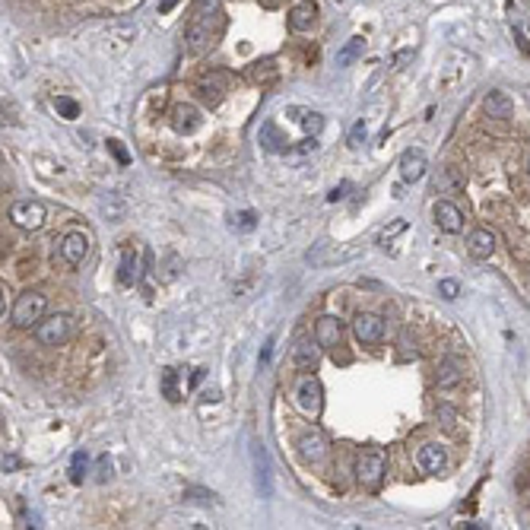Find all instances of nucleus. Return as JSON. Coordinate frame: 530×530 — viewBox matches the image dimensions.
I'll list each match as a JSON object with an SVG mask.
<instances>
[{"label": "nucleus", "mask_w": 530, "mask_h": 530, "mask_svg": "<svg viewBox=\"0 0 530 530\" xmlns=\"http://www.w3.org/2000/svg\"><path fill=\"white\" fill-rule=\"evenodd\" d=\"M219 32H223V7H219V0H197L185 32L187 54H204L216 42Z\"/></svg>", "instance_id": "obj_1"}, {"label": "nucleus", "mask_w": 530, "mask_h": 530, "mask_svg": "<svg viewBox=\"0 0 530 530\" xmlns=\"http://www.w3.org/2000/svg\"><path fill=\"white\" fill-rule=\"evenodd\" d=\"M384 473H388V460L381 451H365L356 460V479L365 492H378L384 483Z\"/></svg>", "instance_id": "obj_2"}, {"label": "nucleus", "mask_w": 530, "mask_h": 530, "mask_svg": "<svg viewBox=\"0 0 530 530\" xmlns=\"http://www.w3.org/2000/svg\"><path fill=\"white\" fill-rule=\"evenodd\" d=\"M73 333V321L70 314H51V318H42L35 324V337L42 346H64Z\"/></svg>", "instance_id": "obj_3"}, {"label": "nucleus", "mask_w": 530, "mask_h": 530, "mask_svg": "<svg viewBox=\"0 0 530 530\" xmlns=\"http://www.w3.org/2000/svg\"><path fill=\"white\" fill-rule=\"evenodd\" d=\"M45 219H48V210L42 200H16V204L10 207V223H13L16 229L39 232L42 226H45Z\"/></svg>", "instance_id": "obj_4"}, {"label": "nucleus", "mask_w": 530, "mask_h": 530, "mask_svg": "<svg viewBox=\"0 0 530 530\" xmlns=\"http://www.w3.org/2000/svg\"><path fill=\"white\" fill-rule=\"evenodd\" d=\"M45 308H48V299L42 292H23L20 299H16L10 318H13L16 327H32L45 318Z\"/></svg>", "instance_id": "obj_5"}, {"label": "nucleus", "mask_w": 530, "mask_h": 530, "mask_svg": "<svg viewBox=\"0 0 530 530\" xmlns=\"http://www.w3.org/2000/svg\"><path fill=\"white\" fill-rule=\"evenodd\" d=\"M295 407L305 416H318L324 409V388H321V381L314 375L299 378V384H295Z\"/></svg>", "instance_id": "obj_6"}, {"label": "nucleus", "mask_w": 530, "mask_h": 530, "mask_svg": "<svg viewBox=\"0 0 530 530\" xmlns=\"http://www.w3.org/2000/svg\"><path fill=\"white\" fill-rule=\"evenodd\" d=\"M299 454L305 464H324L327 454H331V448H327V438L324 432H318V429H308V432L299 435Z\"/></svg>", "instance_id": "obj_7"}, {"label": "nucleus", "mask_w": 530, "mask_h": 530, "mask_svg": "<svg viewBox=\"0 0 530 530\" xmlns=\"http://www.w3.org/2000/svg\"><path fill=\"white\" fill-rule=\"evenodd\" d=\"M90 254V235L86 232H67L61 238V257H64L67 267H80Z\"/></svg>", "instance_id": "obj_8"}, {"label": "nucleus", "mask_w": 530, "mask_h": 530, "mask_svg": "<svg viewBox=\"0 0 530 530\" xmlns=\"http://www.w3.org/2000/svg\"><path fill=\"white\" fill-rule=\"evenodd\" d=\"M352 333L359 343H381L384 340V321L371 312H362L352 318Z\"/></svg>", "instance_id": "obj_9"}, {"label": "nucleus", "mask_w": 530, "mask_h": 530, "mask_svg": "<svg viewBox=\"0 0 530 530\" xmlns=\"http://www.w3.org/2000/svg\"><path fill=\"white\" fill-rule=\"evenodd\" d=\"M168 121H172V130L181 137H191L194 130H200V124H204V118H200V111L194 109V105L187 102H178L172 109V115H168Z\"/></svg>", "instance_id": "obj_10"}, {"label": "nucleus", "mask_w": 530, "mask_h": 530, "mask_svg": "<svg viewBox=\"0 0 530 530\" xmlns=\"http://www.w3.org/2000/svg\"><path fill=\"white\" fill-rule=\"evenodd\" d=\"M426 168H429V159L422 149H403L400 159H397V172H400V178L409 181V185L419 181L422 175H426Z\"/></svg>", "instance_id": "obj_11"}, {"label": "nucleus", "mask_w": 530, "mask_h": 530, "mask_svg": "<svg viewBox=\"0 0 530 530\" xmlns=\"http://www.w3.org/2000/svg\"><path fill=\"white\" fill-rule=\"evenodd\" d=\"M416 464H419L422 473L438 476V473H445V467H448V451L441 445H435V441H429V445H422L419 451H416Z\"/></svg>", "instance_id": "obj_12"}, {"label": "nucleus", "mask_w": 530, "mask_h": 530, "mask_svg": "<svg viewBox=\"0 0 530 530\" xmlns=\"http://www.w3.org/2000/svg\"><path fill=\"white\" fill-rule=\"evenodd\" d=\"M435 223H438L441 232L457 235V232L464 229V213H460L451 200H438V204H435Z\"/></svg>", "instance_id": "obj_13"}, {"label": "nucleus", "mask_w": 530, "mask_h": 530, "mask_svg": "<svg viewBox=\"0 0 530 530\" xmlns=\"http://www.w3.org/2000/svg\"><path fill=\"white\" fill-rule=\"evenodd\" d=\"M340 337H343V324H340L333 314H324V318L314 324V340L321 343V350H337Z\"/></svg>", "instance_id": "obj_14"}, {"label": "nucleus", "mask_w": 530, "mask_h": 530, "mask_svg": "<svg viewBox=\"0 0 530 530\" xmlns=\"http://www.w3.org/2000/svg\"><path fill=\"white\" fill-rule=\"evenodd\" d=\"M318 4L314 0H302V4H295L292 10H289V29L292 32H308V29L318 23Z\"/></svg>", "instance_id": "obj_15"}, {"label": "nucleus", "mask_w": 530, "mask_h": 530, "mask_svg": "<svg viewBox=\"0 0 530 530\" xmlns=\"http://www.w3.org/2000/svg\"><path fill=\"white\" fill-rule=\"evenodd\" d=\"M483 111L489 118H495V121H508V118L514 115V102H511L508 92L492 90V92H486V99H483Z\"/></svg>", "instance_id": "obj_16"}, {"label": "nucleus", "mask_w": 530, "mask_h": 530, "mask_svg": "<svg viewBox=\"0 0 530 530\" xmlns=\"http://www.w3.org/2000/svg\"><path fill=\"white\" fill-rule=\"evenodd\" d=\"M467 248H470V254L476 261H489L495 254V235L489 229H473L470 238H467Z\"/></svg>", "instance_id": "obj_17"}, {"label": "nucleus", "mask_w": 530, "mask_h": 530, "mask_svg": "<svg viewBox=\"0 0 530 530\" xmlns=\"http://www.w3.org/2000/svg\"><path fill=\"white\" fill-rule=\"evenodd\" d=\"M286 118H292V121L299 124L302 130H305V137H318V134H321V128H324V118H321L318 111H312V109H299V105L286 109Z\"/></svg>", "instance_id": "obj_18"}, {"label": "nucleus", "mask_w": 530, "mask_h": 530, "mask_svg": "<svg viewBox=\"0 0 530 530\" xmlns=\"http://www.w3.org/2000/svg\"><path fill=\"white\" fill-rule=\"evenodd\" d=\"M464 381V362L457 356H445L438 362V388H457Z\"/></svg>", "instance_id": "obj_19"}, {"label": "nucleus", "mask_w": 530, "mask_h": 530, "mask_svg": "<svg viewBox=\"0 0 530 530\" xmlns=\"http://www.w3.org/2000/svg\"><path fill=\"white\" fill-rule=\"evenodd\" d=\"M254 476H257V492H261L264 498L273 495V479H270V464H267V451H264V445H254Z\"/></svg>", "instance_id": "obj_20"}, {"label": "nucleus", "mask_w": 530, "mask_h": 530, "mask_svg": "<svg viewBox=\"0 0 530 530\" xmlns=\"http://www.w3.org/2000/svg\"><path fill=\"white\" fill-rule=\"evenodd\" d=\"M321 362V343L318 340H299V346H295V365H299L302 371H314Z\"/></svg>", "instance_id": "obj_21"}, {"label": "nucleus", "mask_w": 530, "mask_h": 530, "mask_svg": "<svg viewBox=\"0 0 530 530\" xmlns=\"http://www.w3.org/2000/svg\"><path fill=\"white\" fill-rule=\"evenodd\" d=\"M118 283L121 286H134L137 283V251L130 245L121 248V264H118Z\"/></svg>", "instance_id": "obj_22"}, {"label": "nucleus", "mask_w": 530, "mask_h": 530, "mask_svg": "<svg viewBox=\"0 0 530 530\" xmlns=\"http://www.w3.org/2000/svg\"><path fill=\"white\" fill-rule=\"evenodd\" d=\"M432 187L435 194H457L464 187V175H457V168H438Z\"/></svg>", "instance_id": "obj_23"}, {"label": "nucleus", "mask_w": 530, "mask_h": 530, "mask_svg": "<svg viewBox=\"0 0 530 530\" xmlns=\"http://www.w3.org/2000/svg\"><path fill=\"white\" fill-rule=\"evenodd\" d=\"M362 51H365V39L362 35H352V39L337 51V67H350L356 58H362Z\"/></svg>", "instance_id": "obj_24"}, {"label": "nucleus", "mask_w": 530, "mask_h": 530, "mask_svg": "<svg viewBox=\"0 0 530 530\" xmlns=\"http://www.w3.org/2000/svg\"><path fill=\"white\" fill-rule=\"evenodd\" d=\"M178 378H181V371H178V369H166V371H162V378H159V384H162V397H166L168 403H178V400H181Z\"/></svg>", "instance_id": "obj_25"}, {"label": "nucleus", "mask_w": 530, "mask_h": 530, "mask_svg": "<svg viewBox=\"0 0 530 530\" xmlns=\"http://www.w3.org/2000/svg\"><path fill=\"white\" fill-rule=\"evenodd\" d=\"M261 143L270 149V153H280V149H286V147H289V140L280 134V130H276V124H273V121H267V124L261 128Z\"/></svg>", "instance_id": "obj_26"}, {"label": "nucleus", "mask_w": 530, "mask_h": 530, "mask_svg": "<svg viewBox=\"0 0 530 530\" xmlns=\"http://www.w3.org/2000/svg\"><path fill=\"white\" fill-rule=\"evenodd\" d=\"M86 473H90V457H86V451H77L70 457V483L73 486H83Z\"/></svg>", "instance_id": "obj_27"}, {"label": "nucleus", "mask_w": 530, "mask_h": 530, "mask_svg": "<svg viewBox=\"0 0 530 530\" xmlns=\"http://www.w3.org/2000/svg\"><path fill=\"white\" fill-rule=\"evenodd\" d=\"M54 111H58L64 121H77V118H80V102H77V99H70V96H58V99H54Z\"/></svg>", "instance_id": "obj_28"}, {"label": "nucleus", "mask_w": 530, "mask_h": 530, "mask_svg": "<svg viewBox=\"0 0 530 530\" xmlns=\"http://www.w3.org/2000/svg\"><path fill=\"white\" fill-rule=\"evenodd\" d=\"M197 99L204 105H210V109H216V105L223 102V90H219V86H210V83H200L197 86Z\"/></svg>", "instance_id": "obj_29"}, {"label": "nucleus", "mask_w": 530, "mask_h": 530, "mask_svg": "<svg viewBox=\"0 0 530 530\" xmlns=\"http://www.w3.org/2000/svg\"><path fill=\"white\" fill-rule=\"evenodd\" d=\"M407 226H409L407 219H394L390 226H384V229L378 232V245H384V248H388V242H394L400 232H407Z\"/></svg>", "instance_id": "obj_30"}, {"label": "nucleus", "mask_w": 530, "mask_h": 530, "mask_svg": "<svg viewBox=\"0 0 530 530\" xmlns=\"http://www.w3.org/2000/svg\"><path fill=\"white\" fill-rule=\"evenodd\" d=\"M232 226H238V229L251 232V229H254V226H257V213H251V210L235 213V216H232Z\"/></svg>", "instance_id": "obj_31"}, {"label": "nucleus", "mask_w": 530, "mask_h": 530, "mask_svg": "<svg viewBox=\"0 0 530 530\" xmlns=\"http://www.w3.org/2000/svg\"><path fill=\"white\" fill-rule=\"evenodd\" d=\"M365 137H369V128H365V121H356V124H352V130H350V147L359 149V147L365 143Z\"/></svg>", "instance_id": "obj_32"}, {"label": "nucleus", "mask_w": 530, "mask_h": 530, "mask_svg": "<svg viewBox=\"0 0 530 530\" xmlns=\"http://www.w3.org/2000/svg\"><path fill=\"white\" fill-rule=\"evenodd\" d=\"M185 498H187V502H200V505H213V502H216V495H213V492H207V489H185Z\"/></svg>", "instance_id": "obj_33"}, {"label": "nucleus", "mask_w": 530, "mask_h": 530, "mask_svg": "<svg viewBox=\"0 0 530 530\" xmlns=\"http://www.w3.org/2000/svg\"><path fill=\"white\" fill-rule=\"evenodd\" d=\"M457 292H460L457 280H441V283H438V295H441V299L454 302V299H457Z\"/></svg>", "instance_id": "obj_34"}, {"label": "nucleus", "mask_w": 530, "mask_h": 530, "mask_svg": "<svg viewBox=\"0 0 530 530\" xmlns=\"http://www.w3.org/2000/svg\"><path fill=\"white\" fill-rule=\"evenodd\" d=\"M96 479H99V483H109V479H111V460H109V454H102V457H99Z\"/></svg>", "instance_id": "obj_35"}, {"label": "nucleus", "mask_w": 530, "mask_h": 530, "mask_svg": "<svg viewBox=\"0 0 530 530\" xmlns=\"http://www.w3.org/2000/svg\"><path fill=\"white\" fill-rule=\"evenodd\" d=\"M400 359H416V343H409V333H400Z\"/></svg>", "instance_id": "obj_36"}, {"label": "nucleus", "mask_w": 530, "mask_h": 530, "mask_svg": "<svg viewBox=\"0 0 530 530\" xmlns=\"http://www.w3.org/2000/svg\"><path fill=\"white\" fill-rule=\"evenodd\" d=\"M109 149H111V153H115V159L121 162V166H128V162H130L128 149H124V147H121V143H118V140H109Z\"/></svg>", "instance_id": "obj_37"}, {"label": "nucleus", "mask_w": 530, "mask_h": 530, "mask_svg": "<svg viewBox=\"0 0 530 530\" xmlns=\"http://www.w3.org/2000/svg\"><path fill=\"white\" fill-rule=\"evenodd\" d=\"M514 42H517V51H521V54H530V42H527V35H524L521 26H514Z\"/></svg>", "instance_id": "obj_38"}, {"label": "nucleus", "mask_w": 530, "mask_h": 530, "mask_svg": "<svg viewBox=\"0 0 530 530\" xmlns=\"http://www.w3.org/2000/svg\"><path fill=\"white\" fill-rule=\"evenodd\" d=\"M346 191H350V181H343L340 187H333V191L327 194V200H331V204H337V200H343V197H346Z\"/></svg>", "instance_id": "obj_39"}, {"label": "nucleus", "mask_w": 530, "mask_h": 530, "mask_svg": "<svg viewBox=\"0 0 530 530\" xmlns=\"http://www.w3.org/2000/svg\"><path fill=\"white\" fill-rule=\"evenodd\" d=\"M16 467H20V457H16V454H7V457H4V470H16Z\"/></svg>", "instance_id": "obj_40"}, {"label": "nucleus", "mask_w": 530, "mask_h": 530, "mask_svg": "<svg viewBox=\"0 0 530 530\" xmlns=\"http://www.w3.org/2000/svg\"><path fill=\"white\" fill-rule=\"evenodd\" d=\"M178 7V0H159V13H172Z\"/></svg>", "instance_id": "obj_41"}, {"label": "nucleus", "mask_w": 530, "mask_h": 530, "mask_svg": "<svg viewBox=\"0 0 530 530\" xmlns=\"http://www.w3.org/2000/svg\"><path fill=\"white\" fill-rule=\"evenodd\" d=\"M527 168H530V162H527Z\"/></svg>", "instance_id": "obj_42"}]
</instances>
